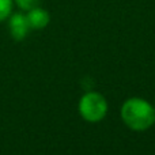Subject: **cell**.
<instances>
[{
	"instance_id": "1",
	"label": "cell",
	"mask_w": 155,
	"mask_h": 155,
	"mask_svg": "<svg viewBox=\"0 0 155 155\" xmlns=\"http://www.w3.org/2000/svg\"><path fill=\"white\" fill-rule=\"evenodd\" d=\"M121 118L128 128L146 131L155 123V109L142 98H129L121 107Z\"/></svg>"
},
{
	"instance_id": "2",
	"label": "cell",
	"mask_w": 155,
	"mask_h": 155,
	"mask_svg": "<svg viewBox=\"0 0 155 155\" xmlns=\"http://www.w3.org/2000/svg\"><path fill=\"white\" fill-rule=\"evenodd\" d=\"M107 102L101 94L98 93H87L79 101V113L86 121L98 123L106 116Z\"/></svg>"
},
{
	"instance_id": "3",
	"label": "cell",
	"mask_w": 155,
	"mask_h": 155,
	"mask_svg": "<svg viewBox=\"0 0 155 155\" xmlns=\"http://www.w3.org/2000/svg\"><path fill=\"white\" fill-rule=\"evenodd\" d=\"M8 27H10V33L15 41L25 40L30 30L26 15H23L21 12H16L11 15L10 22H8Z\"/></svg>"
},
{
	"instance_id": "4",
	"label": "cell",
	"mask_w": 155,
	"mask_h": 155,
	"mask_svg": "<svg viewBox=\"0 0 155 155\" xmlns=\"http://www.w3.org/2000/svg\"><path fill=\"white\" fill-rule=\"evenodd\" d=\"M26 18H27V22H29L30 29H34V30H41L44 27H46L49 21H51L49 12L40 7L31 8L30 11H27Z\"/></svg>"
},
{
	"instance_id": "5",
	"label": "cell",
	"mask_w": 155,
	"mask_h": 155,
	"mask_svg": "<svg viewBox=\"0 0 155 155\" xmlns=\"http://www.w3.org/2000/svg\"><path fill=\"white\" fill-rule=\"evenodd\" d=\"M14 0H0V22L7 19L12 11Z\"/></svg>"
},
{
	"instance_id": "6",
	"label": "cell",
	"mask_w": 155,
	"mask_h": 155,
	"mask_svg": "<svg viewBox=\"0 0 155 155\" xmlns=\"http://www.w3.org/2000/svg\"><path fill=\"white\" fill-rule=\"evenodd\" d=\"M14 2L23 11H30L31 8L38 7V4H40V0H14Z\"/></svg>"
}]
</instances>
